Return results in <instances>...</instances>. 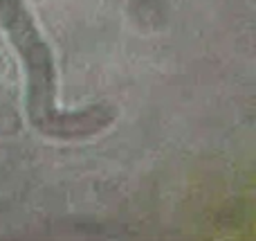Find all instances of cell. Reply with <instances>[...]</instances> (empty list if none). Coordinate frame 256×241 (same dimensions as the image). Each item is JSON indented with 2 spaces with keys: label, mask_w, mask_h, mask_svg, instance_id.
I'll return each instance as SVG.
<instances>
[{
  "label": "cell",
  "mask_w": 256,
  "mask_h": 241,
  "mask_svg": "<svg viewBox=\"0 0 256 241\" xmlns=\"http://www.w3.org/2000/svg\"><path fill=\"white\" fill-rule=\"evenodd\" d=\"M0 18L25 63L27 113L36 129L54 138H76L99 131V126L110 122V117L99 120V108H88L79 115L56 108V70L52 52L22 0H0Z\"/></svg>",
  "instance_id": "cell-1"
}]
</instances>
